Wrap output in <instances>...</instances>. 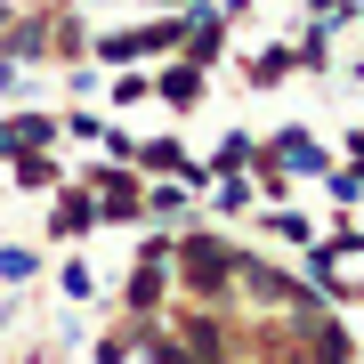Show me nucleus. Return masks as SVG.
I'll return each instance as SVG.
<instances>
[{
  "instance_id": "5",
  "label": "nucleus",
  "mask_w": 364,
  "mask_h": 364,
  "mask_svg": "<svg viewBox=\"0 0 364 364\" xmlns=\"http://www.w3.org/2000/svg\"><path fill=\"white\" fill-rule=\"evenodd\" d=\"M90 219H97V203H81V195H73L65 210H57V227H65V235H81V227H90Z\"/></svg>"
},
{
  "instance_id": "3",
  "label": "nucleus",
  "mask_w": 364,
  "mask_h": 364,
  "mask_svg": "<svg viewBox=\"0 0 364 364\" xmlns=\"http://www.w3.org/2000/svg\"><path fill=\"white\" fill-rule=\"evenodd\" d=\"M138 210V186L130 178H105V219H130Z\"/></svg>"
},
{
  "instance_id": "6",
  "label": "nucleus",
  "mask_w": 364,
  "mask_h": 364,
  "mask_svg": "<svg viewBox=\"0 0 364 364\" xmlns=\"http://www.w3.org/2000/svg\"><path fill=\"white\" fill-rule=\"evenodd\" d=\"M332 195H340V203H356V195H364V170H340V178H332Z\"/></svg>"
},
{
  "instance_id": "4",
  "label": "nucleus",
  "mask_w": 364,
  "mask_h": 364,
  "mask_svg": "<svg viewBox=\"0 0 364 364\" xmlns=\"http://www.w3.org/2000/svg\"><path fill=\"white\" fill-rule=\"evenodd\" d=\"M275 154H284V162H291V170H324V154H316V146H308V138H299V130H291V138H284V146H275Z\"/></svg>"
},
{
  "instance_id": "2",
  "label": "nucleus",
  "mask_w": 364,
  "mask_h": 364,
  "mask_svg": "<svg viewBox=\"0 0 364 364\" xmlns=\"http://www.w3.org/2000/svg\"><path fill=\"white\" fill-rule=\"evenodd\" d=\"M162 97H170V105H195V97H203V73H195V65L162 73Z\"/></svg>"
},
{
  "instance_id": "1",
  "label": "nucleus",
  "mask_w": 364,
  "mask_h": 364,
  "mask_svg": "<svg viewBox=\"0 0 364 364\" xmlns=\"http://www.w3.org/2000/svg\"><path fill=\"white\" fill-rule=\"evenodd\" d=\"M170 41H178V25H154V33H114V41H97V57H146V49H170Z\"/></svg>"
}]
</instances>
